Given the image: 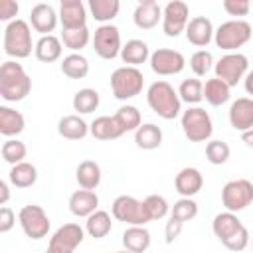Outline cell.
I'll return each mask as SVG.
<instances>
[{"label":"cell","instance_id":"11a10c76","mask_svg":"<svg viewBox=\"0 0 253 253\" xmlns=\"http://www.w3.org/2000/svg\"><path fill=\"white\" fill-rule=\"evenodd\" d=\"M251 245H253V237H251Z\"/></svg>","mask_w":253,"mask_h":253},{"label":"cell","instance_id":"7402d4cb","mask_svg":"<svg viewBox=\"0 0 253 253\" xmlns=\"http://www.w3.org/2000/svg\"><path fill=\"white\" fill-rule=\"evenodd\" d=\"M89 132L97 138V140H115L119 136L125 134V130L121 128V125L117 123L115 117H97L91 125H89Z\"/></svg>","mask_w":253,"mask_h":253},{"label":"cell","instance_id":"7dc6e473","mask_svg":"<svg viewBox=\"0 0 253 253\" xmlns=\"http://www.w3.org/2000/svg\"><path fill=\"white\" fill-rule=\"evenodd\" d=\"M18 10H20L18 2H14V0H0V20L2 22H8V24L14 22Z\"/></svg>","mask_w":253,"mask_h":253},{"label":"cell","instance_id":"484cf974","mask_svg":"<svg viewBox=\"0 0 253 253\" xmlns=\"http://www.w3.org/2000/svg\"><path fill=\"white\" fill-rule=\"evenodd\" d=\"M34 53L40 61L43 63H53L61 57V40L55 38L53 34L51 36H42L38 42H36V47H34Z\"/></svg>","mask_w":253,"mask_h":253},{"label":"cell","instance_id":"9c48e42d","mask_svg":"<svg viewBox=\"0 0 253 253\" xmlns=\"http://www.w3.org/2000/svg\"><path fill=\"white\" fill-rule=\"evenodd\" d=\"M221 202H223V208L231 213L245 210L253 202V184L245 178L229 180L221 190Z\"/></svg>","mask_w":253,"mask_h":253},{"label":"cell","instance_id":"ac0fdd59","mask_svg":"<svg viewBox=\"0 0 253 253\" xmlns=\"http://www.w3.org/2000/svg\"><path fill=\"white\" fill-rule=\"evenodd\" d=\"M213 26H211V20L206 18V16H196L188 22L186 26V38L190 43L198 45V47H206L211 40H213Z\"/></svg>","mask_w":253,"mask_h":253},{"label":"cell","instance_id":"ba28073f","mask_svg":"<svg viewBox=\"0 0 253 253\" xmlns=\"http://www.w3.org/2000/svg\"><path fill=\"white\" fill-rule=\"evenodd\" d=\"M249 69V61L243 53L239 51H231V53H225L221 55L215 65H213V71H215V77L221 79L223 83H227L229 87H235L247 73Z\"/></svg>","mask_w":253,"mask_h":253},{"label":"cell","instance_id":"d6986e66","mask_svg":"<svg viewBox=\"0 0 253 253\" xmlns=\"http://www.w3.org/2000/svg\"><path fill=\"white\" fill-rule=\"evenodd\" d=\"M134 26L140 30H152L158 26V22L162 20V8L158 6L156 0H142L136 4L134 14H132Z\"/></svg>","mask_w":253,"mask_h":253},{"label":"cell","instance_id":"8d00e7d4","mask_svg":"<svg viewBox=\"0 0 253 253\" xmlns=\"http://www.w3.org/2000/svg\"><path fill=\"white\" fill-rule=\"evenodd\" d=\"M180 101L188 105H198L204 99V83L200 79H184L178 89Z\"/></svg>","mask_w":253,"mask_h":253},{"label":"cell","instance_id":"7a4b0ae2","mask_svg":"<svg viewBox=\"0 0 253 253\" xmlns=\"http://www.w3.org/2000/svg\"><path fill=\"white\" fill-rule=\"evenodd\" d=\"M146 103L148 107L164 121H172L180 115L182 111V101L178 91H174V87L168 81H154L148 91H146Z\"/></svg>","mask_w":253,"mask_h":253},{"label":"cell","instance_id":"816d5d0a","mask_svg":"<svg viewBox=\"0 0 253 253\" xmlns=\"http://www.w3.org/2000/svg\"><path fill=\"white\" fill-rule=\"evenodd\" d=\"M243 85H245V91L253 97V71H249L247 75H245V79H243Z\"/></svg>","mask_w":253,"mask_h":253},{"label":"cell","instance_id":"44dd1931","mask_svg":"<svg viewBox=\"0 0 253 253\" xmlns=\"http://www.w3.org/2000/svg\"><path fill=\"white\" fill-rule=\"evenodd\" d=\"M99 196L93 190H77L69 198V211L77 217H89L97 211Z\"/></svg>","mask_w":253,"mask_h":253},{"label":"cell","instance_id":"f35d334b","mask_svg":"<svg viewBox=\"0 0 253 253\" xmlns=\"http://www.w3.org/2000/svg\"><path fill=\"white\" fill-rule=\"evenodd\" d=\"M0 152H2L4 162L16 166V164L24 162V158H26V154H28V148H26V144H24L22 140H18V138H8V140L2 144V150H0Z\"/></svg>","mask_w":253,"mask_h":253},{"label":"cell","instance_id":"52a82bcc","mask_svg":"<svg viewBox=\"0 0 253 253\" xmlns=\"http://www.w3.org/2000/svg\"><path fill=\"white\" fill-rule=\"evenodd\" d=\"M111 213L117 221H125L128 225H144L150 221L144 202H140L132 196H126V194L115 198V202L111 206Z\"/></svg>","mask_w":253,"mask_h":253},{"label":"cell","instance_id":"f1b7e54d","mask_svg":"<svg viewBox=\"0 0 253 253\" xmlns=\"http://www.w3.org/2000/svg\"><path fill=\"white\" fill-rule=\"evenodd\" d=\"M24 115L10 107H0V132L4 136H16L24 130Z\"/></svg>","mask_w":253,"mask_h":253},{"label":"cell","instance_id":"5bb4252c","mask_svg":"<svg viewBox=\"0 0 253 253\" xmlns=\"http://www.w3.org/2000/svg\"><path fill=\"white\" fill-rule=\"evenodd\" d=\"M186 67V59L178 49H168V47H158L156 51L150 53V69L156 75H176Z\"/></svg>","mask_w":253,"mask_h":253},{"label":"cell","instance_id":"6da1fadb","mask_svg":"<svg viewBox=\"0 0 253 253\" xmlns=\"http://www.w3.org/2000/svg\"><path fill=\"white\" fill-rule=\"evenodd\" d=\"M32 91V79L26 69L16 61H4L0 67V97L8 103H18L26 99Z\"/></svg>","mask_w":253,"mask_h":253},{"label":"cell","instance_id":"f907efd6","mask_svg":"<svg viewBox=\"0 0 253 253\" xmlns=\"http://www.w3.org/2000/svg\"><path fill=\"white\" fill-rule=\"evenodd\" d=\"M8 198H10V190H8V182H0V204L2 206H6V202H8Z\"/></svg>","mask_w":253,"mask_h":253},{"label":"cell","instance_id":"d6a6232c","mask_svg":"<svg viewBox=\"0 0 253 253\" xmlns=\"http://www.w3.org/2000/svg\"><path fill=\"white\" fill-rule=\"evenodd\" d=\"M61 73L69 79H83L89 73V61L81 53H69L61 61Z\"/></svg>","mask_w":253,"mask_h":253},{"label":"cell","instance_id":"8992f818","mask_svg":"<svg viewBox=\"0 0 253 253\" xmlns=\"http://www.w3.org/2000/svg\"><path fill=\"white\" fill-rule=\"evenodd\" d=\"M180 123H182V130L190 142H204L213 132L211 117L202 107H188L182 113Z\"/></svg>","mask_w":253,"mask_h":253},{"label":"cell","instance_id":"60d3db41","mask_svg":"<svg viewBox=\"0 0 253 253\" xmlns=\"http://www.w3.org/2000/svg\"><path fill=\"white\" fill-rule=\"evenodd\" d=\"M198 215V204L192 200V198H182V200H178L174 206H172V210H170V217H174V219H178V221H190V219H194Z\"/></svg>","mask_w":253,"mask_h":253},{"label":"cell","instance_id":"2e32d148","mask_svg":"<svg viewBox=\"0 0 253 253\" xmlns=\"http://www.w3.org/2000/svg\"><path fill=\"white\" fill-rule=\"evenodd\" d=\"M229 125L235 130H241V132L253 128V99L239 97L237 101L231 103V107H229Z\"/></svg>","mask_w":253,"mask_h":253},{"label":"cell","instance_id":"836d02e7","mask_svg":"<svg viewBox=\"0 0 253 253\" xmlns=\"http://www.w3.org/2000/svg\"><path fill=\"white\" fill-rule=\"evenodd\" d=\"M111 227H113V221H111L109 211H105V210H97V211L91 213V215L87 217V221H85V231H87L91 237H95V239L105 237V235L111 231Z\"/></svg>","mask_w":253,"mask_h":253},{"label":"cell","instance_id":"3957f363","mask_svg":"<svg viewBox=\"0 0 253 253\" xmlns=\"http://www.w3.org/2000/svg\"><path fill=\"white\" fill-rule=\"evenodd\" d=\"M32 30L26 20L16 18L4 28V53L14 59H24L32 53Z\"/></svg>","mask_w":253,"mask_h":253},{"label":"cell","instance_id":"7c38bea8","mask_svg":"<svg viewBox=\"0 0 253 253\" xmlns=\"http://www.w3.org/2000/svg\"><path fill=\"white\" fill-rule=\"evenodd\" d=\"M85 237V231L79 223H63L49 239L45 253H73Z\"/></svg>","mask_w":253,"mask_h":253},{"label":"cell","instance_id":"277c9868","mask_svg":"<svg viewBox=\"0 0 253 253\" xmlns=\"http://www.w3.org/2000/svg\"><path fill=\"white\" fill-rule=\"evenodd\" d=\"M251 36H253V30H251L249 22H245V20H227L215 30L213 42L219 49L231 53L237 47L245 45L251 40Z\"/></svg>","mask_w":253,"mask_h":253},{"label":"cell","instance_id":"ab89813d","mask_svg":"<svg viewBox=\"0 0 253 253\" xmlns=\"http://www.w3.org/2000/svg\"><path fill=\"white\" fill-rule=\"evenodd\" d=\"M89 40H91V34H89V30H87V26H85V28H77V30H63V32H61V42H63V45L69 47L71 51L83 49V47L89 43Z\"/></svg>","mask_w":253,"mask_h":253},{"label":"cell","instance_id":"83f0119b","mask_svg":"<svg viewBox=\"0 0 253 253\" xmlns=\"http://www.w3.org/2000/svg\"><path fill=\"white\" fill-rule=\"evenodd\" d=\"M121 59L130 67H136V65L144 63L146 59H150L148 45L142 40H128L121 49Z\"/></svg>","mask_w":253,"mask_h":253},{"label":"cell","instance_id":"7bdbcfd3","mask_svg":"<svg viewBox=\"0 0 253 253\" xmlns=\"http://www.w3.org/2000/svg\"><path fill=\"white\" fill-rule=\"evenodd\" d=\"M213 55L208 49H198L192 57H190V67L198 77H204L210 73V69L213 67Z\"/></svg>","mask_w":253,"mask_h":253},{"label":"cell","instance_id":"c3c4849f","mask_svg":"<svg viewBox=\"0 0 253 253\" xmlns=\"http://www.w3.org/2000/svg\"><path fill=\"white\" fill-rule=\"evenodd\" d=\"M16 223V215L8 206L0 208V233H8Z\"/></svg>","mask_w":253,"mask_h":253},{"label":"cell","instance_id":"4fadbf2b","mask_svg":"<svg viewBox=\"0 0 253 253\" xmlns=\"http://www.w3.org/2000/svg\"><path fill=\"white\" fill-rule=\"evenodd\" d=\"M190 22V8L182 0H172L162 10V30L168 38H176L182 32H186V26Z\"/></svg>","mask_w":253,"mask_h":253},{"label":"cell","instance_id":"d4e9b609","mask_svg":"<svg viewBox=\"0 0 253 253\" xmlns=\"http://www.w3.org/2000/svg\"><path fill=\"white\" fill-rule=\"evenodd\" d=\"M57 132L67 140H81L89 132V125L79 115H67L61 117L57 123Z\"/></svg>","mask_w":253,"mask_h":253},{"label":"cell","instance_id":"9a60e30c","mask_svg":"<svg viewBox=\"0 0 253 253\" xmlns=\"http://www.w3.org/2000/svg\"><path fill=\"white\" fill-rule=\"evenodd\" d=\"M59 22L63 30H77L85 28L87 22V12L81 0H61L59 6Z\"/></svg>","mask_w":253,"mask_h":253},{"label":"cell","instance_id":"db71d44e","mask_svg":"<svg viewBox=\"0 0 253 253\" xmlns=\"http://www.w3.org/2000/svg\"><path fill=\"white\" fill-rule=\"evenodd\" d=\"M113 253H130V251H126V249H125V251H113Z\"/></svg>","mask_w":253,"mask_h":253},{"label":"cell","instance_id":"681fc988","mask_svg":"<svg viewBox=\"0 0 253 253\" xmlns=\"http://www.w3.org/2000/svg\"><path fill=\"white\" fill-rule=\"evenodd\" d=\"M182 227H184V223H182V221H178V219L170 217V221L166 223V229H164V233H166V243H168V245H170V243H174V239L180 235Z\"/></svg>","mask_w":253,"mask_h":253},{"label":"cell","instance_id":"ee69618b","mask_svg":"<svg viewBox=\"0 0 253 253\" xmlns=\"http://www.w3.org/2000/svg\"><path fill=\"white\" fill-rule=\"evenodd\" d=\"M144 208H146V213L152 219H162L168 211H170V206L166 202L164 196H158V194H150L146 200H144Z\"/></svg>","mask_w":253,"mask_h":253},{"label":"cell","instance_id":"e0dca14e","mask_svg":"<svg viewBox=\"0 0 253 253\" xmlns=\"http://www.w3.org/2000/svg\"><path fill=\"white\" fill-rule=\"evenodd\" d=\"M57 20L59 16L55 14V10L49 6V4H36L30 12V22H32V28L36 32H40L42 36H51V32L55 30L57 26Z\"/></svg>","mask_w":253,"mask_h":253},{"label":"cell","instance_id":"bcb514c9","mask_svg":"<svg viewBox=\"0 0 253 253\" xmlns=\"http://www.w3.org/2000/svg\"><path fill=\"white\" fill-rule=\"evenodd\" d=\"M223 10L229 16H247L251 10L249 0H223Z\"/></svg>","mask_w":253,"mask_h":253},{"label":"cell","instance_id":"5b68a950","mask_svg":"<svg viewBox=\"0 0 253 253\" xmlns=\"http://www.w3.org/2000/svg\"><path fill=\"white\" fill-rule=\"evenodd\" d=\"M142 87H144V75L138 67L123 65V67H117L111 75V89L115 99L119 101H126L140 95Z\"/></svg>","mask_w":253,"mask_h":253},{"label":"cell","instance_id":"1f68e13d","mask_svg":"<svg viewBox=\"0 0 253 253\" xmlns=\"http://www.w3.org/2000/svg\"><path fill=\"white\" fill-rule=\"evenodd\" d=\"M8 178H10V184L16 186V188H30L38 180V170H36L34 164H30V162L24 160V162L12 166Z\"/></svg>","mask_w":253,"mask_h":253},{"label":"cell","instance_id":"8fae6325","mask_svg":"<svg viewBox=\"0 0 253 253\" xmlns=\"http://www.w3.org/2000/svg\"><path fill=\"white\" fill-rule=\"evenodd\" d=\"M93 49L101 59H115L117 55H121V32L117 26L111 24H103L95 30L93 36Z\"/></svg>","mask_w":253,"mask_h":253},{"label":"cell","instance_id":"d590c367","mask_svg":"<svg viewBox=\"0 0 253 253\" xmlns=\"http://www.w3.org/2000/svg\"><path fill=\"white\" fill-rule=\"evenodd\" d=\"M99 93L95 89H79L75 95H73V111H77L79 115H89L93 111H97L99 107Z\"/></svg>","mask_w":253,"mask_h":253},{"label":"cell","instance_id":"603a6c76","mask_svg":"<svg viewBox=\"0 0 253 253\" xmlns=\"http://www.w3.org/2000/svg\"><path fill=\"white\" fill-rule=\"evenodd\" d=\"M241 227H243V223H241L239 217H237L235 213H231V211L217 213V215L213 217V221H211V229H213L215 237H217L221 243L227 241L231 235H235Z\"/></svg>","mask_w":253,"mask_h":253},{"label":"cell","instance_id":"b9f144b4","mask_svg":"<svg viewBox=\"0 0 253 253\" xmlns=\"http://www.w3.org/2000/svg\"><path fill=\"white\" fill-rule=\"evenodd\" d=\"M229 154H231V148L223 140H210L208 146H206V158H208V162H211L215 166L225 164Z\"/></svg>","mask_w":253,"mask_h":253},{"label":"cell","instance_id":"74e56055","mask_svg":"<svg viewBox=\"0 0 253 253\" xmlns=\"http://www.w3.org/2000/svg\"><path fill=\"white\" fill-rule=\"evenodd\" d=\"M113 117L117 119V123L121 125V128L125 132L136 130L140 126V111L136 107H132V105H123Z\"/></svg>","mask_w":253,"mask_h":253},{"label":"cell","instance_id":"ffe728a7","mask_svg":"<svg viewBox=\"0 0 253 253\" xmlns=\"http://www.w3.org/2000/svg\"><path fill=\"white\" fill-rule=\"evenodd\" d=\"M174 186H176V192L182 196V198H192L196 196L202 186H204V176L198 168H182L176 178H174Z\"/></svg>","mask_w":253,"mask_h":253},{"label":"cell","instance_id":"f546056e","mask_svg":"<svg viewBox=\"0 0 253 253\" xmlns=\"http://www.w3.org/2000/svg\"><path fill=\"white\" fill-rule=\"evenodd\" d=\"M75 178L83 190H95L101 184V166L95 160H83L77 166Z\"/></svg>","mask_w":253,"mask_h":253},{"label":"cell","instance_id":"30bf717a","mask_svg":"<svg viewBox=\"0 0 253 253\" xmlns=\"http://www.w3.org/2000/svg\"><path fill=\"white\" fill-rule=\"evenodd\" d=\"M18 221L24 229V233L30 237V239H42L47 235L49 231V217L47 213L43 211L42 206H36V204H30V206H24L18 213Z\"/></svg>","mask_w":253,"mask_h":253},{"label":"cell","instance_id":"e575fe53","mask_svg":"<svg viewBox=\"0 0 253 253\" xmlns=\"http://www.w3.org/2000/svg\"><path fill=\"white\" fill-rule=\"evenodd\" d=\"M89 10L97 22L105 24V22H111L119 14L121 2L119 0H89Z\"/></svg>","mask_w":253,"mask_h":253},{"label":"cell","instance_id":"f6af8a7d","mask_svg":"<svg viewBox=\"0 0 253 253\" xmlns=\"http://www.w3.org/2000/svg\"><path fill=\"white\" fill-rule=\"evenodd\" d=\"M251 243V235H249V231H247V227L243 225L235 235H231L227 241H223V247H227L229 251H243L247 245Z\"/></svg>","mask_w":253,"mask_h":253},{"label":"cell","instance_id":"4dcf8cb0","mask_svg":"<svg viewBox=\"0 0 253 253\" xmlns=\"http://www.w3.org/2000/svg\"><path fill=\"white\" fill-rule=\"evenodd\" d=\"M229 85L223 83L221 79L213 77V79H208L206 85H204V99L211 105V107H221L223 103L229 101Z\"/></svg>","mask_w":253,"mask_h":253},{"label":"cell","instance_id":"cb8c5ba5","mask_svg":"<svg viewBox=\"0 0 253 253\" xmlns=\"http://www.w3.org/2000/svg\"><path fill=\"white\" fill-rule=\"evenodd\" d=\"M123 245L130 253H144L150 247V233L144 225H130L123 233Z\"/></svg>","mask_w":253,"mask_h":253},{"label":"cell","instance_id":"f5cc1de1","mask_svg":"<svg viewBox=\"0 0 253 253\" xmlns=\"http://www.w3.org/2000/svg\"><path fill=\"white\" fill-rule=\"evenodd\" d=\"M241 140H243L249 148H253V128H249V130L241 132Z\"/></svg>","mask_w":253,"mask_h":253},{"label":"cell","instance_id":"4316f807","mask_svg":"<svg viewBox=\"0 0 253 253\" xmlns=\"http://www.w3.org/2000/svg\"><path fill=\"white\" fill-rule=\"evenodd\" d=\"M134 142L142 150H156L162 144V130H160V126H156L154 123L140 125L134 130Z\"/></svg>","mask_w":253,"mask_h":253}]
</instances>
